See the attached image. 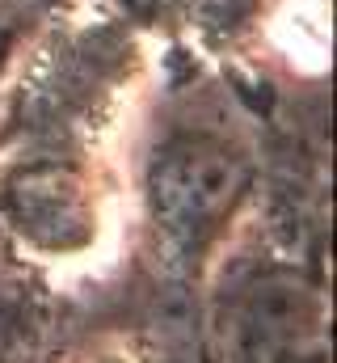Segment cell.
Returning <instances> with one entry per match:
<instances>
[{
	"label": "cell",
	"mask_w": 337,
	"mask_h": 363,
	"mask_svg": "<svg viewBox=\"0 0 337 363\" xmlns=\"http://www.w3.org/2000/svg\"><path fill=\"white\" fill-rule=\"evenodd\" d=\"M241 190H245V161L211 135L168 140L148 169L152 220L181 250H198L232 211Z\"/></svg>",
	"instance_id": "cell-1"
},
{
	"label": "cell",
	"mask_w": 337,
	"mask_h": 363,
	"mask_svg": "<svg viewBox=\"0 0 337 363\" xmlns=\"http://www.w3.org/2000/svg\"><path fill=\"white\" fill-rule=\"evenodd\" d=\"M232 363H325V300L291 271L253 274L232 296L224 321Z\"/></svg>",
	"instance_id": "cell-2"
},
{
	"label": "cell",
	"mask_w": 337,
	"mask_h": 363,
	"mask_svg": "<svg viewBox=\"0 0 337 363\" xmlns=\"http://www.w3.org/2000/svg\"><path fill=\"white\" fill-rule=\"evenodd\" d=\"M17 43H21V21H17L13 13H4V9H0V77H4V68L13 64Z\"/></svg>",
	"instance_id": "cell-4"
},
{
	"label": "cell",
	"mask_w": 337,
	"mask_h": 363,
	"mask_svg": "<svg viewBox=\"0 0 337 363\" xmlns=\"http://www.w3.org/2000/svg\"><path fill=\"white\" fill-rule=\"evenodd\" d=\"M8 211L25 237H34L38 245H51V250H68L88 233L81 182L64 169L21 174L8 190Z\"/></svg>",
	"instance_id": "cell-3"
}]
</instances>
